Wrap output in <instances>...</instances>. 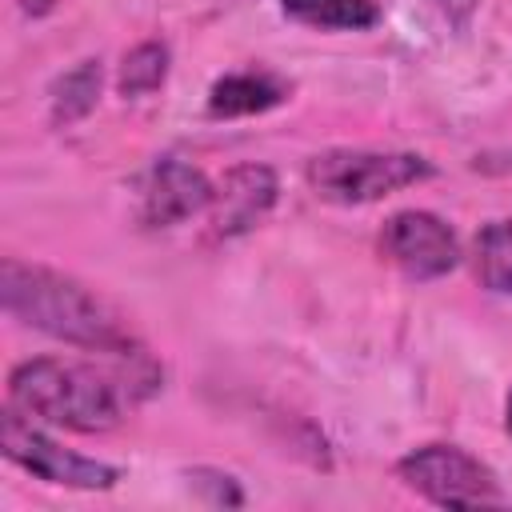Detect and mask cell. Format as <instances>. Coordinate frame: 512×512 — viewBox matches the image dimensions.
Instances as JSON below:
<instances>
[{
	"label": "cell",
	"instance_id": "6da1fadb",
	"mask_svg": "<svg viewBox=\"0 0 512 512\" xmlns=\"http://www.w3.org/2000/svg\"><path fill=\"white\" fill-rule=\"evenodd\" d=\"M0 300L4 312L16 316L20 324L48 332L64 344L92 348V352H112V356H144L132 332L120 324V316L80 280L44 268V264H24V260H4L0 264Z\"/></svg>",
	"mask_w": 512,
	"mask_h": 512
},
{
	"label": "cell",
	"instance_id": "7a4b0ae2",
	"mask_svg": "<svg viewBox=\"0 0 512 512\" xmlns=\"http://www.w3.org/2000/svg\"><path fill=\"white\" fill-rule=\"evenodd\" d=\"M8 404L24 416L72 428V432H108L120 420L116 388L88 364H68L36 356L12 368Z\"/></svg>",
	"mask_w": 512,
	"mask_h": 512
},
{
	"label": "cell",
	"instance_id": "3957f363",
	"mask_svg": "<svg viewBox=\"0 0 512 512\" xmlns=\"http://www.w3.org/2000/svg\"><path fill=\"white\" fill-rule=\"evenodd\" d=\"M432 176V164L416 152H368V148H328L308 160V184L332 204H372L408 184Z\"/></svg>",
	"mask_w": 512,
	"mask_h": 512
},
{
	"label": "cell",
	"instance_id": "277c9868",
	"mask_svg": "<svg viewBox=\"0 0 512 512\" xmlns=\"http://www.w3.org/2000/svg\"><path fill=\"white\" fill-rule=\"evenodd\" d=\"M396 476L416 496L440 508H480L500 500V484L488 464H480L460 444H424L396 460Z\"/></svg>",
	"mask_w": 512,
	"mask_h": 512
},
{
	"label": "cell",
	"instance_id": "5b68a950",
	"mask_svg": "<svg viewBox=\"0 0 512 512\" xmlns=\"http://www.w3.org/2000/svg\"><path fill=\"white\" fill-rule=\"evenodd\" d=\"M0 448L12 464H20L24 472H32L44 484H60V488H80V492H104L120 480V468L104 464V460H88L76 456L68 448H60L56 440H48L44 432H36L24 412L8 408L0 416Z\"/></svg>",
	"mask_w": 512,
	"mask_h": 512
},
{
	"label": "cell",
	"instance_id": "8992f818",
	"mask_svg": "<svg viewBox=\"0 0 512 512\" xmlns=\"http://www.w3.org/2000/svg\"><path fill=\"white\" fill-rule=\"evenodd\" d=\"M380 248L412 280H436L460 264L456 232L436 212H424V208H404L388 216L380 232Z\"/></svg>",
	"mask_w": 512,
	"mask_h": 512
},
{
	"label": "cell",
	"instance_id": "52a82bcc",
	"mask_svg": "<svg viewBox=\"0 0 512 512\" xmlns=\"http://www.w3.org/2000/svg\"><path fill=\"white\" fill-rule=\"evenodd\" d=\"M212 204V180L184 156H160L140 188V220L148 228H172Z\"/></svg>",
	"mask_w": 512,
	"mask_h": 512
},
{
	"label": "cell",
	"instance_id": "ba28073f",
	"mask_svg": "<svg viewBox=\"0 0 512 512\" xmlns=\"http://www.w3.org/2000/svg\"><path fill=\"white\" fill-rule=\"evenodd\" d=\"M280 196V180L268 164H236L212 184L208 220L216 236H244L256 228Z\"/></svg>",
	"mask_w": 512,
	"mask_h": 512
},
{
	"label": "cell",
	"instance_id": "9c48e42d",
	"mask_svg": "<svg viewBox=\"0 0 512 512\" xmlns=\"http://www.w3.org/2000/svg\"><path fill=\"white\" fill-rule=\"evenodd\" d=\"M292 96V84L276 72L264 68H244V72H228L212 84L208 92V116L216 120H232V116H260L276 104H284Z\"/></svg>",
	"mask_w": 512,
	"mask_h": 512
},
{
	"label": "cell",
	"instance_id": "30bf717a",
	"mask_svg": "<svg viewBox=\"0 0 512 512\" xmlns=\"http://www.w3.org/2000/svg\"><path fill=\"white\" fill-rule=\"evenodd\" d=\"M284 16L308 24V28H332V32H360L380 20L376 0H280Z\"/></svg>",
	"mask_w": 512,
	"mask_h": 512
},
{
	"label": "cell",
	"instance_id": "8fae6325",
	"mask_svg": "<svg viewBox=\"0 0 512 512\" xmlns=\"http://www.w3.org/2000/svg\"><path fill=\"white\" fill-rule=\"evenodd\" d=\"M100 60H80L64 76L52 80V124H76L84 120L100 100Z\"/></svg>",
	"mask_w": 512,
	"mask_h": 512
},
{
	"label": "cell",
	"instance_id": "7c38bea8",
	"mask_svg": "<svg viewBox=\"0 0 512 512\" xmlns=\"http://www.w3.org/2000/svg\"><path fill=\"white\" fill-rule=\"evenodd\" d=\"M476 280L488 292H512V220H492L476 232Z\"/></svg>",
	"mask_w": 512,
	"mask_h": 512
},
{
	"label": "cell",
	"instance_id": "4fadbf2b",
	"mask_svg": "<svg viewBox=\"0 0 512 512\" xmlns=\"http://www.w3.org/2000/svg\"><path fill=\"white\" fill-rule=\"evenodd\" d=\"M164 80H168V44L144 40V44H136L132 52H124V64H120V76H116V88H120L124 100L148 96V92H156Z\"/></svg>",
	"mask_w": 512,
	"mask_h": 512
},
{
	"label": "cell",
	"instance_id": "5bb4252c",
	"mask_svg": "<svg viewBox=\"0 0 512 512\" xmlns=\"http://www.w3.org/2000/svg\"><path fill=\"white\" fill-rule=\"evenodd\" d=\"M192 484H196L200 492H208V500H212V504H228V508L244 504V496H240L236 480H232V476H224V472H208V468H196V472H192Z\"/></svg>",
	"mask_w": 512,
	"mask_h": 512
},
{
	"label": "cell",
	"instance_id": "9a60e30c",
	"mask_svg": "<svg viewBox=\"0 0 512 512\" xmlns=\"http://www.w3.org/2000/svg\"><path fill=\"white\" fill-rule=\"evenodd\" d=\"M476 4H480V0H432V8H436V12H440L456 32H464V28H468V20H472Z\"/></svg>",
	"mask_w": 512,
	"mask_h": 512
},
{
	"label": "cell",
	"instance_id": "2e32d148",
	"mask_svg": "<svg viewBox=\"0 0 512 512\" xmlns=\"http://www.w3.org/2000/svg\"><path fill=\"white\" fill-rule=\"evenodd\" d=\"M20 4V12H28V16H48L52 8H56V0H16Z\"/></svg>",
	"mask_w": 512,
	"mask_h": 512
},
{
	"label": "cell",
	"instance_id": "e0dca14e",
	"mask_svg": "<svg viewBox=\"0 0 512 512\" xmlns=\"http://www.w3.org/2000/svg\"><path fill=\"white\" fill-rule=\"evenodd\" d=\"M504 424H508V436H512V392H508V404H504Z\"/></svg>",
	"mask_w": 512,
	"mask_h": 512
}]
</instances>
